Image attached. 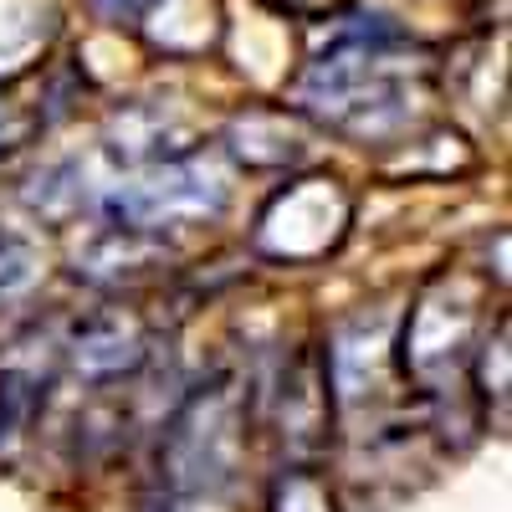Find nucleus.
Listing matches in <instances>:
<instances>
[{"mask_svg":"<svg viewBox=\"0 0 512 512\" xmlns=\"http://www.w3.org/2000/svg\"><path fill=\"white\" fill-rule=\"evenodd\" d=\"M308 98L333 108L338 123H349L354 113H395L400 98V77L390 72V57L384 47H338L333 57H323L313 67Z\"/></svg>","mask_w":512,"mask_h":512,"instance_id":"nucleus-1","label":"nucleus"}]
</instances>
